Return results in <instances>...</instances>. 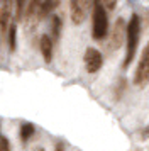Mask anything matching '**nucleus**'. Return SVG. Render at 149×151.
<instances>
[{
	"label": "nucleus",
	"mask_w": 149,
	"mask_h": 151,
	"mask_svg": "<svg viewBox=\"0 0 149 151\" xmlns=\"http://www.w3.org/2000/svg\"><path fill=\"white\" fill-rule=\"evenodd\" d=\"M139 34H141V21L137 15H132L129 24L125 26V36H127V53H125V60L122 63L124 68H127L129 65L132 63L137 51V44H139Z\"/></svg>",
	"instance_id": "nucleus-1"
},
{
	"label": "nucleus",
	"mask_w": 149,
	"mask_h": 151,
	"mask_svg": "<svg viewBox=\"0 0 149 151\" xmlns=\"http://www.w3.org/2000/svg\"><path fill=\"white\" fill-rule=\"evenodd\" d=\"M108 32V17L105 7L102 5V0H93V39L100 41Z\"/></svg>",
	"instance_id": "nucleus-2"
},
{
	"label": "nucleus",
	"mask_w": 149,
	"mask_h": 151,
	"mask_svg": "<svg viewBox=\"0 0 149 151\" xmlns=\"http://www.w3.org/2000/svg\"><path fill=\"white\" fill-rule=\"evenodd\" d=\"M148 82H149V42L146 44V48L142 51L141 60H139V65H137V70H135V75H134V83L137 87L142 88Z\"/></svg>",
	"instance_id": "nucleus-3"
},
{
	"label": "nucleus",
	"mask_w": 149,
	"mask_h": 151,
	"mask_svg": "<svg viewBox=\"0 0 149 151\" xmlns=\"http://www.w3.org/2000/svg\"><path fill=\"white\" fill-rule=\"evenodd\" d=\"M83 60H85V68H87L88 73H97L102 68V65H103L102 53L95 48H87Z\"/></svg>",
	"instance_id": "nucleus-4"
},
{
	"label": "nucleus",
	"mask_w": 149,
	"mask_h": 151,
	"mask_svg": "<svg viewBox=\"0 0 149 151\" xmlns=\"http://www.w3.org/2000/svg\"><path fill=\"white\" fill-rule=\"evenodd\" d=\"M69 4H71V21L74 26H80L87 17L92 0H69Z\"/></svg>",
	"instance_id": "nucleus-5"
},
{
	"label": "nucleus",
	"mask_w": 149,
	"mask_h": 151,
	"mask_svg": "<svg viewBox=\"0 0 149 151\" xmlns=\"http://www.w3.org/2000/svg\"><path fill=\"white\" fill-rule=\"evenodd\" d=\"M124 39H125V22L124 19H117L108 37V49H119L124 44Z\"/></svg>",
	"instance_id": "nucleus-6"
},
{
	"label": "nucleus",
	"mask_w": 149,
	"mask_h": 151,
	"mask_svg": "<svg viewBox=\"0 0 149 151\" xmlns=\"http://www.w3.org/2000/svg\"><path fill=\"white\" fill-rule=\"evenodd\" d=\"M41 5L42 0H31L29 7L26 10V26L27 27H36L41 19Z\"/></svg>",
	"instance_id": "nucleus-7"
},
{
	"label": "nucleus",
	"mask_w": 149,
	"mask_h": 151,
	"mask_svg": "<svg viewBox=\"0 0 149 151\" xmlns=\"http://www.w3.org/2000/svg\"><path fill=\"white\" fill-rule=\"evenodd\" d=\"M12 17V0H5V4L0 9V29L5 32V29L9 27V22Z\"/></svg>",
	"instance_id": "nucleus-8"
},
{
	"label": "nucleus",
	"mask_w": 149,
	"mask_h": 151,
	"mask_svg": "<svg viewBox=\"0 0 149 151\" xmlns=\"http://www.w3.org/2000/svg\"><path fill=\"white\" fill-rule=\"evenodd\" d=\"M41 53H42V58H44V61L49 63L51 60H53V39L49 37V36H42L41 37Z\"/></svg>",
	"instance_id": "nucleus-9"
},
{
	"label": "nucleus",
	"mask_w": 149,
	"mask_h": 151,
	"mask_svg": "<svg viewBox=\"0 0 149 151\" xmlns=\"http://www.w3.org/2000/svg\"><path fill=\"white\" fill-rule=\"evenodd\" d=\"M58 5H59V0H42V5H41V17H46L47 14H51Z\"/></svg>",
	"instance_id": "nucleus-10"
},
{
	"label": "nucleus",
	"mask_w": 149,
	"mask_h": 151,
	"mask_svg": "<svg viewBox=\"0 0 149 151\" xmlns=\"http://www.w3.org/2000/svg\"><path fill=\"white\" fill-rule=\"evenodd\" d=\"M34 132H36V127H34L32 124L29 122H24L22 126H20V139L26 143L27 139H31V137L34 136Z\"/></svg>",
	"instance_id": "nucleus-11"
},
{
	"label": "nucleus",
	"mask_w": 149,
	"mask_h": 151,
	"mask_svg": "<svg viewBox=\"0 0 149 151\" xmlns=\"http://www.w3.org/2000/svg\"><path fill=\"white\" fill-rule=\"evenodd\" d=\"M61 26H63L61 19L58 17V15H54V17H53V22H51V29H53V41H58V39H59Z\"/></svg>",
	"instance_id": "nucleus-12"
},
{
	"label": "nucleus",
	"mask_w": 149,
	"mask_h": 151,
	"mask_svg": "<svg viewBox=\"0 0 149 151\" xmlns=\"http://www.w3.org/2000/svg\"><path fill=\"white\" fill-rule=\"evenodd\" d=\"M26 2H27V0H15V17H17V19H20L22 14H24Z\"/></svg>",
	"instance_id": "nucleus-13"
},
{
	"label": "nucleus",
	"mask_w": 149,
	"mask_h": 151,
	"mask_svg": "<svg viewBox=\"0 0 149 151\" xmlns=\"http://www.w3.org/2000/svg\"><path fill=\"white\" fill-rule=\"evenodd\" d=\"M15 32H17L15 26H10V31H9V44H10V49L12 51H15Z\"/></svg>",
	"instance_id": "nucleus-14"
},
{
	"label": "nucleus",
	"mask_w": 149,
	"mask_h": 151,
	"mask_svg": "<svg viewBox=\"0 0 149 151\" xmlns=\"http://www.w3.org/2000/svg\"><path fill=\"white\" fill-rule=\"evenodd\" d=\"M0 151H10V143L4 134H0Z\"/></svg>",
	"instance_id": "nucleus-15"
},
{
	"label": "nucleus",
	"mask_w": 149,
	"mask_h": 151,
	"mask_svg": "<svg viewBox=\"0 0 149 151\" xmlns=\"http://www.w3.org/2000/svg\"><path fill=\"white\" fill-rule=\"evenodd\" d=\"M124 88H125V80H124V78H120L119 87H117V99H120V97H122V92H124Z\"/></svg>",
	"instance_id": "nucleus-16"
},
{
	"label": "nucleus",
	"mask_w": 149,
	"mask_h": 151,
	"mask_svg": "<svg viewBox=\"0 0 149 151\" xmlns=\"http://www.w3.org/2000/svg\"><path fill=\"white\" fill-rule=\"evenodd\" d=\"M105 2V7L108 9V10H114L115 5H117V0H103Z\"/></svg>",
	"instance_id": "nucleus-17"
},
{
	"label": "nucleus",
	"mask_w": 149,
	"mask_h": 151,
	"mask_svg": "<svg viewBox=\"0 0 149 151\" xmlns=\"http://www.w3.org/2000/svg\"><path fill=\"white\" fill-rule=\"evenodd\" d=\"M54 151H64V144L63 143H56L54 144Z\"/></svg>",
	"instance_id": "nucleus-18"
},
{
	"label": "nucleus",
	"mask_w": 149,
	"mask_h": 151,
	"mask_svg": "<svg viewBox=\"0 0 149 151\" xmlns=\"http://www.w3.org/2000/svg\"><path fill=\"white\" fill-rule=\"evenodd\" d=\"M144 136H146V137H149V126L146 127V129H144Z\"/></svg>",
	"instance_id": "nucleus-19"
},
{
	"label": "nucleus",
	"mask_w": 149,
	"mask_h": 151,
	"mask_svg": "<svg viewBox=\"0 0 149 151\" xmlns=\"http://www.w3.org/2000/svg\"><path fill=\"white\" fill-rule=\"evenodd\" d=\"M36 151H44V150H42V148H37V150H36Z\"/></svg>",
	"instance_id": "nucleus-20"
}]
</instances>
